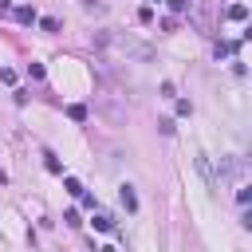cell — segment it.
Wrapping results in <instances>:
<instances>
[{
	"label": "cell",
	"mask_w": 252,
	"mask_h": 252,
	"mask_svg": "<svg viewBox=\"0 0 252 252\" xmlns=\"http://www.w3.org/2000/svg\"><path fill=\"white\" fill-rule=\"evenodd\" d=\"M170 8H173V12H185V8H189V0H170Z\"/></svg>",
	"instance_id": "cell-21"
},
{
	"label": "cell",
	"mask_w": 252,
	"mask_h": 252,
	"mask_svg": "<svg viewBox=\"0 0 252 252\" xmlns=\"http://www.w3.org/2000/svg\"><path fill=\"white\" fill-rule=\"evenodd\" d=\"M94 47H114V51H122V55H130V59H154V47L150 44H142V40H134V36H122V32H99L94 36Z\"/></svg>",
	"instance_id": "cell-1"
},
{
	"label": "cell",
	"mask_w": 252,
	"mask_h": 252,
	"mask_svg": "<svg viewBox=\"0 0 252 252\" xmlns=\"http://www.w3.org/2000/svg\"><path fill=\"white\" fill-rule=\"evenodd\" d=\"M236 201H240V205H248V201H252V189H248V185H244V189H236Z\"/></svg>",
	"instance_id": "cell-18"
},
{
	"label": "cell",
	"mask_w": 252,
	"mask_h": 252,
	"mask_svg": "<svg viewBox=\"0 0 252 252\" xmlns=\"http://www.w3.org/2000/svg\"><path fill=\"white\" fill-rule=\"evenodd\" d=\"M0 185H8V173H4V170H0Z\"/></svg>",
	"instance_id": "cell-22"
},
{
	"label": "cell",
	"mask_w": 252,
	"mask_h": 252,
	"mask_svg": "<svg viewBox=\"0 0 252 252\" xmlns=\"http://www.w3.org/2000/svg\"><path fill=\"white\" fill-rule=\"evenodd\" d=\"M83 8H87V12H103V4H99V0H83Z\"/></svg>",
	"instance_id": "cell-20"
},
{
	"label": "cell",
	"mask_w": 252,
	"mask_h": 252,
	"mask_svg": "<svg viewBox=\"0 0 252 252\" xmlns=\"http://www.w3.org/2000/svg\"><path fill=\"white\" fill-rule=\"evenodd\" d=\"M67 114H71L75 122H87V107H83V103H71V107H67Z\"/></svg>",
	"instance_id": "cell-10"
},
{
	"label": "cell",
	"mask_w": 252,
	"mask_h": 252,
	"mask_svg": "<svg viewBox=\"0 0 252 252\" xmlns=\"http://www.w3.org/2000/svg\"><path fill=\"white\" fill-rule=\"evenodd\" d=\"M28 75H32V79L40 83V79H44V63H28Z\"/></svg>",
	"instance_id": "cell-15"
},
{
	"label": "cell",
	"mask_w": 252,
	"mask_h": 252,
	"mask_svg": "<svg viewBox=\"0 0 252 252\" xmlns=\"http://www.w3.org/2000/svg\"><path fill=\"white\" fill-rule=\"evenodd\" d=\"M0 83H16V71L12 67H0Z\"/></svg>",
	"instance_id": "cell-17"
},
{
	"label": "cell",
	"mask_w": 252,
	"mask_h": 252,
	"mask_svg": "<svg viewBox=\"0 0 252 252\" xmlns=\"http://www.w3.org/2000/svg\"><path fill=\"white\" fill-rule=\"evenodd\" d=\"M244 173V158H225L220 162V177H240Z\"/></svg>",
	"instance_id": "cell-4"
},
{
	"label": "cell",
	"mask_w": 252,
	"mask_h": 252,
	"mask_svg": "<svg viewBox=\"0 0 252 252\" xmlns=\"http://www.w3.org/2000/svg\"><path fill=\"white\" fill-rule=\"evenodd\" d=\"M40 28H44V32H59V20H55V16H44Z\"/></svg>",
	"instance_id": "cell-16"
},
{
	"label": "cell",
	"mask_w": 252,
	"mask_h": 252,
	"mask_svg": "<svg viewBox=\"0 0 252 252\" xmlns=\"http://www.w3.org/2000/svg\"><path fill=\"white\" fill-rule=\"evenodd\" d=\"M118 201H122L126 213H138V193H134V185H122V189H118Z\"/></svg>",
	"instance_id": "cell-3"
},
{
	"label": "cell",
	"mask_w": 252,
	"mask_h": 252,
	"mask_svg": "<svg viewBox=\"0 0 252 252\" xmlns=\"http://www.w3.org/2000/svg\"><path fill=\"white\" fill-rule=\"evenodd\" d=\"M63 189H67L71 197H79V193H83V181H79V177H63Z\"/></svg>",
	"instance_id": "cell-9"
},
{
	"label": "cell",
	"mask_w": 252,
	"mask_h": 252,
	"mask_svg": "<svg viewBox=\"0 0 252 252\" xmlns=\"http://www.w3.org/2000/svg\"><path fill=\"white\" fill-rule=\"evenodd\" d=\"M158 130H162V134H166V138H170V134H173V130H177V126H173V118H158Z\"/></svg>",
	"instance_id": "cell-12"
},
{
	"label": "cell",
	"mask_w": 252,
	"mask_h": 252,
	"mask_svg": "<svg viewBox=\"0 0 252 252\" xmlns=\"http://www.w3.org/2000/svg\"><path fill=\"white\" fill-rule=\"evenodd\" d=\"M193 166H197V173L205 177V189H209V193H217V185H220V181H217V173H213V166H209V158L201 154V158H197Z\"/></svg>",
	"instance_id": "cell-2"
},
{
	"label": "cell",
	"mask_w": 252,
	"mask_h": 252,
	"mask_svg": "<svg viewBox=\"0 0 252 252\" xmlns=\"http://www.w3.org/2000/svg\"><path fill=\"white\" fill-rule=\"evenodd\" d=\"M63 225H71V229H79L83 220H79V213H75V209H67V213H63Z\"/></svg>",
	"instance_id": "cell-13"
},
{
	"label": "cell",
	"mask_w": 252,
	"mask_h": 252,
	"mask_svg": "<svg viewBox=\"0 0 252 252\" xmlns=\"http://www.w3.org/2000/svg\"><path fill=\"white\" fill-rule=\"evenodd\" d=\"M225 16H229L233 24H240V20H248V4H233V8L225 12Z\"/></svg>",
	"instance_id": "cell-8"
},
{
	"label": "cell",
	"mask_w": 252,
	"mask_h": 252,
	"mask_svg": "<svg viewBox=\"0 0 252 252\" xmlns=\"http://www.w3.org/2000/svg\"><path fill=\"white\" fill-rule=\"evenodd\" d=\"M44 166H47V173H63V166H59L55 154H44Z\"/></svg>",
	"instance_id": "cell-11"
},
{
	"label": "cell",
	"mask_w": 252,
	"mask_h": 252,
	"mask_svg": "<svg viewBox=\"0 0 252 252\" xmlns=\"http://www.w3.org/2000/svg\"><path fill=\"white\" fill-rule=\"evenodd\" d=\"M236 47H240V44H229V40H217V44H213V55H217V59H229V55H233Z\"/></svg>",
	"instance_id": "cell-5"
},
{
	"label": "cell",
	"mask_w": 252,
	"mask_h": 252,
	"mask_svg": "<svg viewBox=\"0 0 252 252\" xmlns=\"http://www.w3.org/2000/svg\"><path fill=\"white\" fill-rule=\"evenodd\" d=\"M177 114L189 118V114H193V103H189V99H177Z\"/></svg>",
	"instance_id": "cell-14"
},
{
	"label": "cell",
	"mask_w": 252,
	"mask_h": 252,
	"mask_svg": "<svg viewBox=\"0 0 252 252\" xmlns=\"http://www.w3.org/2000/svg\"><path fill=\"white\" fill-rule=\"evenodd\" d=\"M138 20H142V24H154V8H150V4H146V8H142V12H138Z\"/></svg>",
	"instance_id": "cell-19"
},
{
	"label": "cell",
	"mask_w": 252,
	"mask_h": 252,
	"mask_svg": "<svg viewBox=\"0 0 252 252\" xmlns=\"http://www.w3.org/2000/svg\"><path fill=\"white\" fill-rule=\"evenodd\" d=\"M36 20H40V16H36V8H28V4H24V8H16V24H36Z\"/></svg>",
	"instance_id": "cell-7"
},
{
	"label": "cell",
	"mask_w": 252,
	"mask_h": 252,
	"mask_svg": "<svg viewBox=\"0 0 252 252\" xmlns=\"http://www.w3.org/2000/svg\"><path fill=\"white\" fill-rule=\"evenodd\" d=\"M91 225L99 229V233H114V220H110L107 213H94V220H91Z\"/></svg>",
	"instance_id": "cell-6"
}]
</instances>
